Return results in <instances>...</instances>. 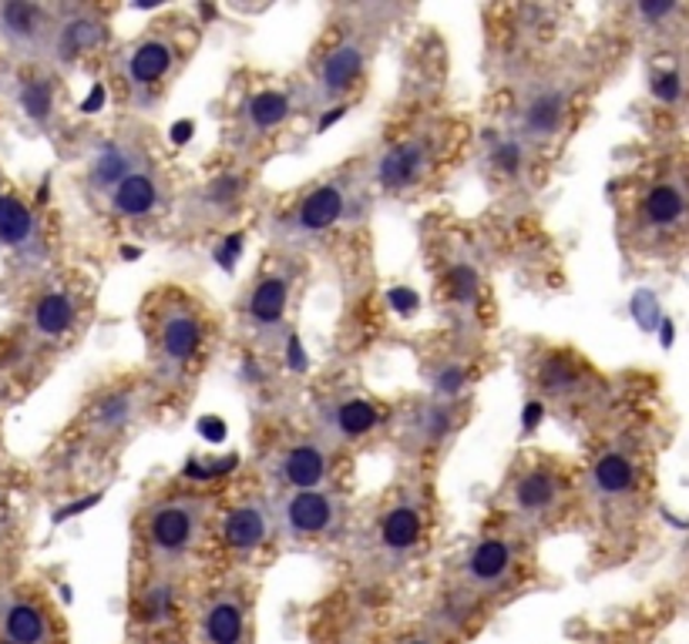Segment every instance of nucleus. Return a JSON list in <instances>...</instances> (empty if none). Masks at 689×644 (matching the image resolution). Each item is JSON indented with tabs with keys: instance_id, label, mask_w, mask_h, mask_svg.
I'll return each instance as SVG.
<instances>
[{
	"instance_id": "f257e3e1",
	"label": "nucleus",
	"mask_w": 689,
	"mask_h": 644,
	"mask_svg": "<svg viewBox=\"0 0 689 644\" xmlns=\"http://www.w3.org/2000/svg\"><path fill=\"white\" fill-rule=\"evenodd\" d=\"M146 330L152 363L166 380H182L206 353V315L186 292H152Z\"/></svg>"
},
{
	"instance_id": "f03ea898",
	"label": "nucleus",
	"mask_w": 689,
	"mask_h": 644,
	"mask_svg": "<svg viewBox=\"0 0 689 644\" xmlns=\"http://www.w3.org/2000/svg\"><path fill=\"white\" fill-rule=\"evenodd\" d=\"M636 235L649 245H676L689 235V175L672 169L642 185L632 205Z\"/></svg>"
},
{
	"instance_id": "7ed1b4c3",
	"label": "nucleus",
	"mask_w": 689,
	"mask_h": 644,
	"mask_svg": "<svg viewBox=\"0 0 689 644\" xmlns=\"http://www.w3.org/2000/svg\"><path fill=\"white\" fill-rule=\"evenodd\" d=\"M202 501L199 497H166L146 517V544L152 561L176 564L192 554L202 534Z\"/></svg>"
},
{
	"instance_id": "20e7f679",
	"label": "nucleus",
	"mask_w": 689,
	"mask_h": 644,
	"mask_svg": "<svg viewBox=\"0 0 689 644\" xmlns=\"http://www.w3.org/2000/svg\"><path fill=\"white\" fill-rule=\"evenodd\" d=\"M569 497V480L559 466L551 463H531L525 466L515 480H511V514L528 521V524H541L551 521Z\"/></svg>"
},
{
	"instance_id": "39448f33",
	"label": "nucleus",
	"mask_w": 689,
	"mask_h": 644,
	"mask_svg": "<svg viewBox=\"0 0 689 644\" xmlns=\"http://www.w3.org/2000/svg\"><path fill=\"white\" fill-rule=\"evenodd\" d=\"M276 531L283 537H303L317 541L327 537L340 521V501L330 491H293L272 511Z\"/></svg>"
},
{
	"instance_id": "423d86ee",
	"label": "nucleus",
	"mask_w": 689,
	"mask_h": 644,
	"mask_svg": "<svg viewBox=\"0 0 689 644\" xmlns=\"http://www.w3.org/2000/svg\"><path fill=\"white\" fill-rule=\"evenodd\" d=\"M431 165H435V141L428 134H410L380 151L373 175L383 192H407L428 179Z\"/></svg>"
},
{
	"instance_id": "0eeeda50",
	"label": "nucleus",
	"mask_w": 689,
	"mask_h": 644,
	"mask_svg": "<svg viewBox=\"0 0 689 644\" xmlns=\"http://www.w3.org/2000/svg\"><path fill=\"white\" fill-rule=\"evenodd\" d=\"M572 94L566 84H538L518 104V138L525 144H548L566 131Z\"/></svg>"
},
{
	"instance_id": "6e6552de",
	"label": "nucleus",
	"mask_w": 689,
	"mask_h": 644,
	"mask_svg": "<svg viewBox=\"0 0 689 644\" xmlns=\"http://www.w3.org/2000/svg\"><path fill=\"white\" fill-rule=\"evenodd\" d=\"M176 61H179V48L172 38L146 34L121 54L118 74L131 94H149L156 91V84H166V78L176 71Z\"/></svg>"
},
{
	"instance_id": "1a4fd4ad",
	"label": "nucleus",
	"mask_w": 689,
	"mask_h": 644,
	"mask_svg": "<svg viewBox=\"0 0 689 644\" xmlns=\"http://www.w3.org/2000/svg\"><path fill=\"white\" fill-rule=\"evenodd\" d=\"M293 289H297V272L290 265L259 272L256 282L249 285L246 305H242L249 330H256L262 336L280 330L287 319V309H290V299H293Z\"/></svg>"
},
{
	"instance_id": "9d476101",
	"label": "nucleus",
	"mask_w": 689,
	"mask_h": 644,
	"mask_svg": "<svg viewBox=\"0 0 689 644\" xmlns=\"http://www.w3.org/2000/svg\"><path fill=\"white\" fill-rule=\"evenodd\" d=\"M333 456L320 440H293L272 456V480L287 494L293 491H320L330 476Z\"/></svg>"
},
{
	"instance_id": "9b49d317",
	"label": "nucleus",
	"mask_w": 689,
	"mask_h": 644,
	"mask_svg": "<svg viewBox=\"0 0 689 644\" xmlns=\"http://www.w3.org/2000/svg\"><path fill=\"white\" fill-rule=\"evenodd\" d=\"M518 571V547L511 537H481L461 561V577L475 594L505 591V584Z\"/></svg>"
},
{
	"instance_id": "f8f14e48",
	"label": "nucleus",
	"mask_w": 689,
	"mask_h": 644,
	"mask_svg": "<svg viewBox=\"0 0 689 644\" xmlns=\"http://www.w3.org/2000/svg\"><path fill=\"white\" fill-rule=\"evenodd\" d=\"M54 14L41 4H0V41L18 54H38L51 48L54 38Z\"/></svg>"
},
{
	"instance_id": "ddd939ff",
	"label": "nucleus",
	"mask_w": 689,
	"mask_h": 644,
	"mask_svg": "<svg viewBox=\"0 0 689 644\" xmlns=\"http://www.w3.org/2000/svg\"><path fill=\"white\" fill-rule=\"evenodd\" d=\"M0 249L21 262H31L44 252L38 212L4 185H0Z\"/></svg>"
},
{
	"instance_id": "4468645a",
	"label": "nucleus",
	"mask_w": 689,
	"mask_h": 644,
	"mask_svg": "<svg viewBox=\"0 0 689 644\" xmlns=\"http://www.w3.org/2000/svg\"><path fill=\"white\" fill-rule=\"evenodd\" d=\"M202 644H249V604L239 591H219L199 614Z\"/></svg>"
},
{
	"instance_id": "2eb2a0df",
	"label": "nucleus",
	"mask_w": 689,
	"mask_h": 644,
	"mask_svg": "<svg viewBox=\"0 0 689 644\" xmlns=\"http://www.w3.org/2000/svg\"><path fill=\"white\" fill-rule=\"evenodd\" d=\"M642 487V470L632 453L626 450H606L596 456L589 470V491L602 504H626L639 494Z\"/></svg>"
},
{
	"instance_id": "dca6fc26",
	"label": "nucleus",
	"mask_w": 689,
	"mask_h": 644,
	"mask_svg": "<svg viewBox=\"0 0 689 644\" xmlns=\"http://www.w3.org/2000/svg\"><path fill=\"white\" fill-rule=\"evenodd\" d=\"M425 531H428V521H425V507L418 501H393L380 517L377 547L390 561H400L421 547Z\"/></svg>"
},
{
	"instance_id": "f3484780",
	"label": "nucleus",
	"mask_w": 689,
	"mask_h": 644,
	"mask_svg": "<svg viewBox=\"0 0 689 644\" xmlns=\"http://www.w3.org/2000/svg\"><path fill=\"white\" fill-rule=\"evenodd\" d=\"M347 212H350V185H347V179H333V182L310 189L300 199V205L293 209V229L303 235H323Z\"/></svg>"
},
{
	"instance_id": "a211bd4d",
	"label": "nucleus",
	"mask_w": 689,
	"mask_h": 644,
	"mask_svg": "<svg viewBox=\"0 0 689 644\" xmlns=\"http://www.w3.org/2000/svg\"><path fill=\"white\" fill-rule=\"evenodd\" d=\"M276 534V521L272 511L262 501H239L226 511L219 537L229 551L236 554H252L259 551L269 537Z\"/></svg>"
},
{
	"instance_id": "6ab92c4d",
	"label": "nucleus",
	"mask_w": 689,
	"mask_h": 644,
	"mask_svg": "<svg viewBox=\"0 0 689 644\" xmlns=\"http://www.w3.org/2000/svg\"><path fill=\"white\" fill-rule=\"evenodd\" d=\"M0 637L11 644H54L48 611L28 594L0 597Z\"/></svg>"
},
{
	"instance_id": "aec40b11",
	"label": "nucleus",
	"mask_w": 689,
	"mask_h": 644,
	"mask_svg": "<svg viewBox=\"0 0 689 644\" xmlns=\"http://www.w3.org/2000/svg\"><path fill=\"white\" fill-rule=\"evenodd\" d=\"M363 68H367V48L360 41L347 38V41L333 44L323 54V61L317 68V78H313V88L327 101L330 98H343L363 78Z\"/></svg>"
},
{
	"instance_id": "412c9836",
	"label": "nucleus",
	"mask_w": 689,
	"mask_h": 644,
	"mask_svg": "<svg viewBox=\"0 0 689 644\" xmlns=\"http://www.w3.org/2000/svg\"><path fill=\"white\" fill-rule=\"evenodd\" d=\"M166 202V189L162 182L142 165V169H134L128 179L118 182V189L108 195V205L118 219L124 222H146L152 219Z\"/></svg>"
},
{
	"instance_id": "4be33fe9",
	"label": "nucleus",
	"mask_w": 689,
	"mask_h": 644,
	"mask_svg": "<svg viewBox=\"0 0 689 644\" xmlns=\"http://www.w3.org/2000/svg\"><path fill=\"white\" fill-rule=\"evenodd\" d=\"M297 98L293 91L283 88H262L256 94H249L239 108V124L246 131V138H266L269 131L283 128L293 118Z\"/></svg>"
},
{
	"instance_id": "5701e85b",
	"label": "nucleus",
	"mask_w": 689,
	"mask_h": 644,
	"mask_svg": "<svg viewBox=\"0 0 689 644\" xmlns=\"http://www.w3.org/2000/svg\"><path fill=\"white\" fill-rule=\"evenodd\" d=\"M78 322V299L68 289H48L31 305V333L41 343L64 340Z\"/></svg>"
},
{
	"instance_id": "b1692460",
	"label": "nucleus",
	"mask_w": 689,
	"mask_h": 644,
	"mask_svg": "<svg viewBox=\"0 0 689 644\" xmlns=\"http://www.w3.org/2000/svg\"><path fill=\"white\" fill-rule=\"evenodd\" d=\"M134 169H142V154L124 141H104L94 158L88 161V185L91 192L111 195L121 179H128Z\"/></svg>"
},
{
	"instance_id": "393cba45",
	"label": "nucleus",
	"mask_w": 689,
	"mask_h": 644,
	"mask_svg": "<svg viewBox=\"0 0 689 644\" xmlns=\"http://www.w3.org/2000/svg\"><path fill=\"white\" fill-rule=\"evenodd\" d=\"M101 44H104V24L91 11H71L64 21L54 24V38L48 51L58 61H74Z\"/></svg>"
},
{
	"instance_id": "a878e982",
	"label": "nucleus",
	"mask_w": 689,
	"mask_h": 644,
	"mask_svg": "<svg viewBox=\"0 0 689 644\" xmlns=\"http://www.w3.org/2000/svg\"><path fill=\"white\" fill-rule=\"evenodd\" d=\"M380 426V406L367 396H340L327 410V430L340 443H357Z\"/></svg>"
},
{
	"instance_id": "bb28decb",
	"label": "nucleus",
	"mask_w": 689,
	"mask_h": 644,
	"mask_svg": "<svg viewBox=\"0 0 689 644\" xmlns=\"http://www.w3.org/2000/svg\"><path fill=\"white\" fill-rule=\"evenodd\" d=\"M649 98L659 108L679 111L689 104V54L669 51L649 71Z\"/></svg>"
},
{
	"instance_id": "cd10ccee",
	"label": "nucleus",
	"mask_w": 689,
	"mask_h": 644,
	"mask_svg": "<svg viewBox=\"0 0 689 644\" xmlns=\"http://www.w3.org/2000/svg\"><path fill=\"white\" fill-rule=\"evenodd\" d=\"M14 101L21 108V114L38 124V128H48L54 121V108H58V88H54V78L48 74H21L14 78Z\"/></svg>"
},
{
	"instance_id": "c85d7f7f",
	"label": "nucleus",
	"mask_w": 689,
	"mask_h": 644,
	"mask_svg": "<svg viewBox=\"0 0 689 644\" xmlns=\"http://www.w3.org/2000/svg\"><path fill=\"white\" fill-rule=\"evenodd\" d=\"M138 410V400L128 386H118V390H108L101 393L91 406H88V423L94 433L101 436H114L121 430H128L131 416Z\"/></svg>"
},
{
	"instance_id": "c756f323",
	"label": "nucleus",
	"mask_w": 689,
	"mask_h": 644,
	"mask_svg": "<svg viewBox=\"0 0 689 644\" xmlns=\"http://www.w3.org/2000/svg\"><path fill=\"white\" fill-rule=\"evenodd\" d=\"M176 617V587L169 581H152L138 594V621L149 627H162Z\"/></svg>"
},
{
	"instance_id": "7c9ffc66",
	"label": "nucleus",
	"mask_w": 689,
	"mask_h": 644,
	"mask_svg": "<svg viewBox=\"0 0 689 644\" xmlns=\"http://www.w3.org/2000/svg\"><path fill=\"white\" fill-rule=\"evenodd\" d=\"M525 161H528V144L515 134V138H495L491 141V151H488V165L495 175L501 179H518L525 172Z\"/></svg>"
},
{
	"instance_id": "2f4dec72",
	"label": "nucleus",
	"mask_w": 689,
	"mask_h": 644,
	"mask_svg": "<svg viewBox=\"0 0 689 644\" xmlns=\"http://www.w3.org/2000/svg\"><path fill=\"white\" fill-rule=\"evenodd\" d=\"M538 383H541L548 393L566 396V393H572V390H579V386L586 383V376H582V370H576L569 360L551 356V360H545V366L538 370Z\"/></svg>"
},
{
	"instance_id": "473e14b6",
	"label": "nucleus",
	"mask_w": 689,
	"mask_h": 644,
	"mask_svg": "<svg viewBox=\"0 0 689 644\" xmlns=\"http://www.w3.org/2000/svg\"><path fill=\"white\" fill-rule=\"evenodd\" d=\"M242 189H246V179H242V175H236V172H222V175H216L209 185H202L206 212H209V205H212L216 212H229V209L239 202Z\"/></svg>"
},
{
	"instance_id": "72a5a7b5",
	"label": "nucleus",
	"mask_w": 689,
	"mask_h": 644,
	"mask_svg": "<svg viewBox=\"0 0 689 644\" xmlns=\"http://www.w3.org/2000/svg\"><path fill=\"white\" fill-rule=\"evenodd\" d=\"M413 430H421V436H425L428 443L445 440V436L451 433V410H448L445 403H428V406L418 413V420H413Z\"/></svg>"
},
{
	"instance_id": "f704fd0d",
	"label": "nucleus",
	"mask_w": 689,
	"mask_h": 644,
	"mask_svg": "<svg viewBox=\"0 0 689 644\" xmlns=\"http://www.w3.org/2000/svg\"><path fill=\"white\" fill-rule=\"evenodd\" d=\"M448 282H451V299H455L458 305H471V302L478 299V269H471V265H455L451 275H448Z\"/></svg>"
},
{
	"instance_id": "c9c22d12",
	"label": "nucleus",
	"mask_w": 689,
	"mask_h": 644,
	"mask_svg": "<svg viewBox=\"0 0 689 644\" xmlns=\"http://www.w3.org/2000/svg\"><path fill=\"white\" fill-rule=\"evenodd\" d=\"M435 386H438L441 400H455L465 386V370L461 366H441L438 376H435Z\"/></svg>"
},
{
	"instance_id": "e433bc0d",
	"label": "nucleus",
	"mask_w": 689,
	"mask_h": 644,
	"mask_svg": "<svg viewBox=\"0 0 689 644\" xmlns=\"http://www.w3.org/2000/svg\"><path fill=\"white\" fill-rule=\"evenodd\" d=\"M239 255H242V232L226 235V239H222V245L216 249V262H219L222 269H232V265L239 262Z\"/></svg>"
},
{
	"instance_id": "4c0bfd02",
	"label": "nucleus",
	"mask_w": 689,
	"mask_h": 644,
	"mask_svg": "<svg viewBox=\"0 0 689 644\" xmlns=\"http://www.w3.org/2000/svg\"><path fill=\"white\" fill-rule=\"evenodd\" d=\"M390 305L400 315H413V312H418V305H421V295L413 292V289H407V285H400V289H390Z\"/></svg>"
},
{
	"instance_id": "58836bf2",
	"label": "nucleus",
	"mask_w": 689,
	"mask_h": 644,
	"mask_svg": "<svg viewBox=\"0 0 689 644\" xmlns=\"http://www.w3.org/2000/svg\"><path fill=\"white\" fill-rule=\"evenodd\" d=\"M94 504H101V494H88V497H81V501H74V504H68V507H61V511L54 514V524H64V521H71V517L84 514V511H88V507H94Z\"/></svg>"
},
{
	"instance_id": "ea45409f",
	"label": "nucleus",
	"mask_w": 689,
	"mask_h": 644,
	"mask_svg": "<svg viewBox=\"0 0 689 644\" xmlns=\"http://www.w3.org/2000/svg\"><path fill=\"white\" fill-rule=\"evenodd\" d=\"M541 416H545V403H541V400H528L525 410H521V430H525V433L535 430V426L541 423Z\"/></svg>"
},
{
	"instance_id": "a19ab883",
	"label": "nucleus",
	"mask_w": 689,
	"mask_h": 644,
	"mask_svg": "<svg viewBox=\"0 0 689 644\" xmlns=\"http://www.w3.org/2000/svg\"><path fill=\"white\" fill-rule=\"evenodd\" d=\"M104 98H108L104 84H101V81H98V84H91L88 98L81 101V111H84V114H94V111H101V108H104Z\"/></svg>"
},
{
	"instance_id": "79ce46f5",
	"label": "nucleus",
	"mask_w": 689,
	"mask_h": 644,
	"mask_svg": "<svg viewBox=\"0 0 689 644\" xmlns=\"http://www.w3.org/2000/svg\"><path fill=\"white\" fill-rule=\"evenodd\" d=\"M192 131H196L192 121H179V124L172 128V144H189V141H192Z\"/></svg>"
},
{
	"instance_id": "37998d69",
	"label": "nucleus",
	"mask_w": 689,
	"mask_h": 644,
	"mask_svg": "<svg viewBox=\"0 0 689 644\" xmlns=\"http://www.w3.org/2000/svg\"><path fill=\"white\" fill-rule=\"evenodd\" d=\"M330 108H333V111H327V114L320 118V124H317L320 131H327L330 124H337V121H340V118L347 114V104H330Z\"/></svg>"
},
{
	"instance_id": "c03bdc74",
	"label": "nucleus",
	"mask_w": 689,
	"mask_h": 644,
	"mask_svg": "<svg viewBox=\"0 0 689 644\" xmlns=\"http://www.w3.org/2000/svg\"><path fill=\"white\" fill-rule=\"evenodd\" d=\"M202 436H212V440H222L226 436V423L222 420H202Z\"/></svg>"
},
{
	"instance_id": "a18cd8bd",
	"label": "nucleus",
	"mask_w": 689,
	"mask_h": 644,
	"mask_svg": "<svg viewBox=\"0 0 689 644\" xmlns=\"http://www.w3.org/2000/svg\"><path fill=\"white\" fill-rule=\"evenodd\" d=\"M397 644H441V641L431 637V634H425V631H418V634H403Z\"/></svg>"
},
{
	"instance_id": "49530a36",
	"label": "nucleus",
	"mask_w": 689,
	"mask_h": 644,
	"mask_svg": "<svg viewBox=\"0 0 689 644\" xmlns=\"http://www.w3.org/2000/svg\"><path fill=\"white\" fill-rule=\"evenodd\" d=\"M0 644H11V641H4V637H0Z\"/></svg>"
}]
</instances>
